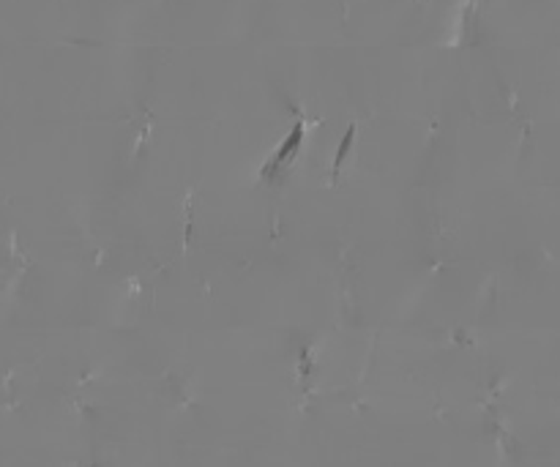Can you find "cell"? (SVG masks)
I'll use <instances>...</instances> for the list:
<instances>
[{
    "instance_id": "obj_1",
    "label": "cell",
    "mask_w": 560,
    "mask_h": 467,
    "mask_svg": "<svg viewBox=\"0 0 560 467\" xmlns=\"http://www.w3.org/2000/svg\"><path fill=\"white\" fill-rule=\"evenodd\" d=\"M304 139H307V123L299 120V123L293 126V131L285 137V142L279 145V150L268 159V165L262 167L260 178L271 181V178H276L282 170H288V167L293 165V159H296V153L301 150V142H304Z\"/></svg>"
},
{
    "instance_id": "obj_2",
    "label": "cell",
    "mask_w": 560,
    "mask_h": 467,
    "mask_svg": "<svg viewBox=\"0 0 560 467\" xmlns=\"http://www.w3.org/2000/svg\"><path fill=\"white\" fill-rule=\"evenodd\" d=\"M353 137H356V129L350 126L347 129V134L342 137V145H339V150H337V159H334V173L345 165V159H347V150L353 148Z\"/></svg>"
}]
</instances>
